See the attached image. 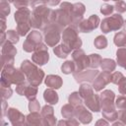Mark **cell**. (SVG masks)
<instances>
[{
    "label": "cell",
    "instance_id": "cell-14",
    "mask_svg": "<svg viewBox=\"0 0 126 126\" xmlns=\"http://www.w3.org/2000/svg\"><path fill=\"white\" fill-rule=\"evenodd\" d=\"M110 82H111V74L109 72L102 71V72L98 73L97 76L93 81V88L94 91L99 92Z\"/></svg>",
    "mask_w": 126,
    "mask_h": 126
},
{
    "label": "cell",
    "instance_id": "cell-21",
    "mask_svg": "<svg viewBox=\"0 0 126 126\" xmlns=\"http://www.w3.org/2000/svg\"><path fill=\"white\" fill-rule=\"evenodd\" d=\"M71 48L70 47H68L66 44H64V43H62V44H60V45H58V46H55L54 48H53V52L55 53V55L57 56V57H59V58H66L69 54H70V52H71Z\"/></svg>",
    "mask_w": 126,
    "mask_h": 126
},
{
    "label": "cell",
    "instance_id": "cell-22",
    "mask_svg": "<svg viewBox=\"0 0 126 126\" xmlns=\"http://www.w3.org/2000/svg\"><path fill=\"white\" fill-rule=\"evenodd\" d=\"M27 124L29 125H40L42 124V115L39 114L37 111L31 112L27 116Z\"/></svg>",
    "mask_w": 126,
    "mask_h": 126
},
{
    "label": "cell",
    "instance_id": "cell-28",
    "mask_svg": "<svg viewBox=\"0 0 126 126\" xmlns=\"http://www.w3.org/2000/svg\"><path fill=\"white\" fill-rule=\"evenodd\" d=\"M116 56H117V63L119 66L123 67L126 65V48L125 47H120L116 51Z\"/></svg>",
    "mask_w": 126,
    "mask_h": 126
},
{
    "label": "cell",
    "instance_id": "cell-40",
    "mask_svg": "<svg viewBox=\"0 0 126 126\" xmlns=\"http://www.w3.org/2000/svg\"><path fill=\"white\" fill-rule=\"evenodd\" d=\"M114 9L118 13H124L126 12V3L124 1H116V4L114 5Z\"/></svg>",
    "mask_w": 126,
    "mask_h": 126
},
{
    "label": "cell",
    "instance_id": "cell-10",
    "mask_svg": "<svg viewBox=\"0 0 126 126\" xmlns=\"http://www.w3.org/2000/svg\"><path fill=\"white\" fill-rule=\"evenodd\" d=\"M41 40H42L41 33L37 31H32V32H31V33L28 35L27 39L25 40V42L23 44V49L26 52L34 51L36 46L41 43Z\"/></svg>",
    "mask_w": 126,
    "mask_h": 126
},
{
    "label": "cell",
    "instance_id": "cell-3",
    "mask_svg": "<svg viewBox=\"0 0 126 126\" xmlns=\"http://www.w3.org/2000/svg\"><path fill=\"white\" fill-rule=\"evenodd\" d=\"M22 71L25 73L28 82L32 86H39L42 82V79L44 77V72L39 69L36 65L32 63L30 60H25L22 62L21 65Z\"/></svg>",
    "mask_w": 126,
    "mask_h": 126
},
{
    "label": "cell",
    "instance_id": "cell-23",
    "mask_svg": "<svg viewBox=\"0 0 126 126\" xmlns=\"http://www.w3.org/2000/svg\"><path fill=\"white\" fill-rule=\"evenodd\" d=\"M61 114L65 119H72L75 117V106L71 103L65 104L61 108Z\"/></svg>",
    "mask_w": 126,
    "mask_h": 126
},
{
    "label": "cell",
    "instance_id": "cell-7",
    "mask_svg": "<svg viewBox=\"0 0 126 126\" xmlns=\"http://www.w3.org/2000/svg\"><path fill=\"white\" fill-rule=\"evenodd\" d=\"M123 24H124V21L122 16L119 14H115L102 20L100 24V29L103 33H107L112 31H118L123 26Z\"/></svg>",
    "mask_w": 126,
    "mask_h": 126
},
{
    "label": "cell",
    "instance_id": "cell-27",
    "mask_svg": "<svg viewBox=\"0 0 126 126\" xmlns=\"http://www.w3.org/2000/svg\"><path fill=\"white\" fill-rule=\"evenodd\" d=\"M36 94H37V87L32 86V85L30 86L29 84L26 86V89H25V92H24V95H25L29 100L35 98Z\"/></svg>",
    "mask_w": 126,
    "mask_h": 126
},
{
    "label": "cell",
    "instance_id": "cell-29",
    "mask_svg": "<svg viewBox=\"0 0 126 126\" xmlns=\"http://www.w3.org/2000/svg\"><path fill=\"white\" fill-rule=\"evenodd\" d=\"M61 70L64 74H71L76 71V65L74 61L68 60L61 65Z\"/></svg>",
    "mask_w": 126,
    "mask_h": 126
},
{
    "label": "cell",
    "instance_id": "cell-25",
    "mask_svg": "<svg viewBox=\"0 0 126 126\" xmlns=\"http://www.w3.org/2000/svg\"><path fill=\"white\" fill-rule=\"evenodd\" d=\"M100 67H101L102 71H105V72H109V73H111L112 71H114V70H115L116 63H115V61H114V60H112V59L105 58V59H102V60H101Z\"/></svg>",
    "mask_w": 126,
    "mask_h": 126
},
{
    "label": "cell",
    "instance_id": "cell-30",
    "mask_svg": "<svg viewBox=\"0 0 126 126\" xmlns=\"http://www.w3.org/2000/svg\"><path fill=\"white\" fill-rule=\"evenodd\" d=\"M84 99L81 97V95H80V94H79V92H75V93H72L70 95H69V98H68V101H69V103H71L73 106H78V105H80V104H82L84 101H83Z\"/></svg>",
    "mask_w": 126,
    "mask_h": 126
},
{
    "label": "cell",
    "instance_id": "cell-5",
    "mask_svg": "<svg viewBox=\"0 0 126 126\" xmlns=\"http://www.w3.org/2000/svg\"><path fill=\"white\" fill-rule=\"evenodd\" d=\"M64 29L56 23H50L44 29V41L48 46H55L60 40V32Z\"/></svg>",
    "mask_w": 126,
    "mask_h": 126
},
{
    "label": "cell",
    "instance_id": "cell-37",
    "mask_svg": "<svg viewBox=\"0 0 126 126\" xmlns=\"http://www.w3.org/2000/svg\"><path fill=\"white\" fill-rule=\"evenodd\" d=\"M29 109H30L31 112H34V111L40 110V104H39V102L35 98L31 99L30 100V103H29Z\"/></svg>",
    "mask_w": 126,
    "mask_h": 126
},
{
    "label": "cell",
    "instance_id": "cell-35",
    "mask_svg": "<svg viewBox=\"0 0 126 126\" xmlns=\"http://www.w3.org/2000/svg\"><path fill=\"white\" fill-rule=\"evenodd\" d=\"M115 106L118 108V110L125 109L126 108V95H120L116 98Z\"/></svg>",
    "mask_w": 126,
    "mask_h": 126
},
{
    "label": "cell",
    "instance_id": "cell-44",
    "mask_svg": "<svg viewBox=\"0 0 126 126\" xmlns=\"http://www.w3.org/2000/svg\"><path fill=\"white\" fill-rule=\"evenodd\" d=\"M59 125H78L79 124V121L75 120V118H72V119H67L66 121H59L58 122Z\"/></svg>",
    "mask_w": 126,
    "mask_h": 126
},
{
    "label": "cell",
    "instance_id": "cell-6",
    "mask_svg": "<svg viewBox=\"0 0 126 126\" xmlns=\"http://www.w3.org/2000/svg\"><path fill=\"white\" fill-rule=\"evenodd\" d=\"M62 40L63 43L66 44L71 49H79L82 46V40L78 36L77 29L73 27H68L63 31Z\"/></svg>",
    "mask_w": 126,
    "mask_h": 126
},
{
    "label": "cell",
    "instance_id": "cell-1",
    "mask_svg": "<svg viewBox=\"0 0 126 126\" xmlns=\"http://www.w3.org/2000/svg\"><path fill=\"white\" fill-rule=\"evenodd\" d=\"M52 10L44 5L36 6L31 15V26L34 29H44L47 25L52 23Z\"/></svg>",
    "mask_w": 126,
    "mask_h": 126
},
{
    "label": "cell",
    "instance_id": "cell-32",
    "mask_svg": "<svg viewBox=\"0 0 126 126\" xmlns=\"http://www.w3.org/2000/svg\"><path fill=\"white\" fill-rule=\"evenodd\" d=\"M94 46L97 48V49H103L107 46V40H106V37L104 35H98L95 37L94 41Z\"/></svg>",
    "mask_w": 126,
    "mask_h": 126
},
{
    "label": "cell",
    "instance_id": "cell-20",
    "mask_svg": "<svg viewBox=\"0 0 126 126\" xmlns=\"http://www.w3.org/2000/svg\"><path fill=\"white\" fill-rule=\"evenodd\" d=\"M43 98L49 104H56L58 102V99H59L57 93L55 91H53L52 89H50V88L44 91Z\"/></svg>",
    "mask_w": 126,
    "mask_h": 126
},
{
    "label": "cell",
    "instance_id": "cell-12",
    "mask_svg": "<svg viewBox=\"0 0 126 126\" xmlns=\"http://www.w3.org/2000/svg\"><path fill=\"white\" fill-rule=\"evenodd\" d=\"M17 53V49L14 47L13 43L7 41L2 45V63L3 67L8 64L14 63V57Z\"/></svg>",
    "mask_w": 126,
    "mask_h": 126
},
{
    "label": "cell",
    "instance_id": "cell-42",
    "mask_svg": "<svg viewBox=\"0 0 126 126\" xmlns=\"http://www.w3.org/2000/svg\"><path fill=\"white\" fill-rule=\"evenodd\" d=\"M118 91L121 94L126 95V78L123 77L121 81L118 83Z\"/></svg>",
    "mask_w": 126,
    "mask_h": 126
},
{
    "label": "cell",
    "instance_id": "cell-19",
    "mask_svg": "<svg viewBox=\"0 0 126 126\" xmlns=\"http://www.w3.org/2000/svg\"><path fill=\"white\" fill-rule=\"evenodd\" d=\"M45 85L50 89H59L62 86V79L57 75H48L45 79Z\"/></svg>",
    "mask_w": 126,
    "mask_h": 126
},
{
    "label": "cell",
    "instance_id": "cell-15",
    "mask_svg": "<svg viewBox=\"0 0 126 126\" xmlns=\"http://www.w3.org/2000/svg\"><path fill=\"white\" fill-rule=\"evenodd\" d=\"M98 73L99 72L97 70L85 69L80 72H74L73 75L77 83H83V82H93Z\"/></svg>",
    "mask_w": 126,
    "mask_h": 126
},
{
    "label": "cell",
    "instance_id": "cell-49",
    "mask_svg": "<svg viewBox=\"0 0 126 126\" xmlns=\"http://www.w3.org/2000/svg\"><path fill=\"white\" fill-rule=\"evenodd\" d=\"M124 68H125V69H126V65H125V66H124Z\"/></svg>",
    "mask_w": 126,
    "mask_h": 126
},
{
    "label": "cell",
    "instance_id": "cell-33",
    "mask_svg": "<svg viewBox=\"0 0 126 126\" xmlns=\"http://www.w3.org/2000/svg\"><path fill=\"white\" fill-rule=\"evenodd\" d=\"M6 35H7V41H9V42H11V43H17L18 41H19V33H18V32H15V31H8L7 32V33H6Z\"/></svg>",
    "mask_w": 126,
    "mask_h": 126
},
{
    "label": "cell",
    "instance_id": "cell-18",
    "mask_svg": "<svg viewBox=\"0 0 126 126\" xmlns=\"http://www.w3.org/2000/svg\"><path fill=\"white\" fill-rule=\"evenodd\" d=\"M7 116L13 125H22L25 124V116L16 108H9Z\"/></svg>",
    "mask_w": 126,
    "mask_h": 126
},
{
    "label": "cell",
    "instance_id": "cell-47",
    "mask_svg": "<svg viewBox=\"0 0 126 126\" xmlns=\"http://www.w3.org/2000/svg\"><path fill=\"white\" fill-rule=\"evenodd\" d=\"M123 26H124V32H126V21L124 22V24H123Z\"/></svg>",
    "mask_w": 126,
    "mask_h": 126
},
{
    "label": "cell",
    "instance_id": "cell-45",
    "mask_svg": "<svg viewBox=\"0 0 126 126\" xmlns=\"http://www.w3.org/2000/svg\"><path fill=\"white\" fill-rule=\"evenodd\" d=\"M118 119L121 120L123 124H126V108L118 110Z\"/></svg>",
    "mask_w": 126,
    "mask_h": 126
},
{
    "label": "cell",
    "instance_id": "cell-13",
    "mask_svg": "<svg viewBox=\"0 0 126 126\" xmlns=\"http://www.w3.org/2000/svg\"><path fill=\"white\" fill-rule=\"evenodd\" d=\"M99 21L100 20L96 15H92L88 20H83L79 24L77 30L81 32H91L98 27Z\"/></svg>",
    "mask_w": 126,
    "mask_h": 126
},
{
    "label": "cell",
    "instance_id": "cell-38",
    "mask_svg": "<svg viewBox=\"0 0 126 126\" xmlns=\"http://www.w3.org/2000/svg\"><path fill=\"white\" fill-rule=\"evenodd\" d=\"M114 10V6L112 5H108V4H104L100 7V13L104 16H108L110 15Z\"/></svg>",
    "mask_w": 126,
    "mask_h": 126
},
{
    "label": "cell",
    "instance_id": "cell-31",
    "mask_svg": "<svg viewBox=\"0 0 126 126\" xmlns=\"http://www.w3.org/2000/svg\"><path fill=\"white\" fill-rule=\"evenodd\" d=\"M114 43L118 47H123L126 45V32H120L114 35Z\"/></svg>",
    "mask_w": 126,
    "mask_h": 126
},
{
    "label": "cell",
    "instance_id": "cell-16",
    "mask_svg": "<svg viewBox=\"0 0 126 126\" xmlns=\"http://www.w3.org/2000/svg\"><path fill=\"white\" fill-rule=\"evenodd\" d=\"M75 117L79 119V121H81L84 124H88L92 121V113L86 108L84 107L82 104L78 105L75 107Z\"/></svg>",
    "mask_w": 126,
    "mask_h": 126
},
{
    "label": "cell",
    "instance_id": "cell-4",
    "mask_svg": "<svg viewBox=\"0 0 126 126\" xmlns=\"http://www.w3.org/2000/svg\"><path fill=\"white\" fill-rule=\"evenodd\" d=\"M31 11L27 7L20 8L15 13V20L17 22V32L20 35H26L32 26H31Z\"/></svg>",
    "mask_w": 126,
    "mask_h": 126
},
{
    "label": "cell",
    "instance_id": "cell-17",
    "mask_svg": "<svg viewBox=\"0 0 126 126\" xmlns=\"http://www.w3.org/2000/svg\"><path fill=\"white\" fill-rule=\"evenodd\" d=\"M84 103L86 104V106L94 112H97L101 109V105H100V97L98 94H92L91 96L87 97L84 99Z\"/></svg>",
    "mask_w": 126,
    "mask_h": 126
},
{
    "label": "cell",
    "instance_id": "cell-8",
    "mask_svg": "<svg viewBox=\"0 0 126 126\" xmlns=\"http://www.w3.org/2000/svg\"><path fill=\"white\" fill-rule=\"evenodd\" d=\"M99 97H100V105H101L102 112L115 110V103H114L115 94L112 91L110 90L103 91L99 94Z\"/></svg>",
    "mask_w": 126,
    "mask_h": 126
},
{
    "label": "cell",
    "instance_id": "cell-46",
    "mask_svg": "<svg viewBox=\"0 0 126 126\" xmlns=\"http://www.w3.org/2000/svg\"><path fill=\"white\" fill-rule=\"evenodd\" d=\"M59 2H60V0H46V3L50 6H55V5L59 4Z\"/></svg>",
    "mask_w": 126,
    "mask_h": 126
},
{
    "label": "cell",
    "instance_id": "cell-2",
    "mask_svg": "<svg viewBox=\"0 0 126 126\" xmlns=\"http://www.w3.org/2000/svg\"><path fill=\"white\" fill-rule=\"evenodd\" d=\"M25 82V73L19 69L14 68L13 64H8L3 67L1 86L10 87L11 84H16L17 86Z\"/></svg>",
    "mask_w": 126,
    "mask_h": 126
},
{
    "label": "cell",
    "instance_id": "cell-39",
    "mask_svg": "<svg viewBox=\"0 0 126 126\" xmlns=\"http://www.w3.org/2000/svg\"><path fill=\"white\" fill-rule=\"evenodd\" d=\"M41 115H42V117H45L48 115H54L53 107L51 105H44L42 107V110H41Z\"/></svg>",
    "mask_w": 126,
    "mask_h": 126
},
{
    "label": "cell",
    "instance_id": "cell-9",
    "mask_svg": "<svg viewBox=\"0 0 126 126\" xmlns=\"http://www.w3.org/2000/svg\"><path fill=\"white\" fill-rule=\"evenodd\" d=\"M47 49H48V47L45 44H43L42 42L40 44H38L32 56V60L33 61V63H35L36 65H39V66L46 64L49 59V54H48Z\"/></svg>",
    "mask_w": 126,
    "mask_h": 126
},
{
    "label": "cell",
    "instance_id": "cell-24",
    "mask_svg": "<svg viewBox=\"0 0 126 126\" xmlns=\"http://www.w3.org/2000/svg\"><path fill=\"white\" fill-rule=\"evenodd\" d=\"M79 94H80L81 97L83 99H85V98H87V97H89V96H91L92 94H94V88L91 87L87 83L86 84H82L81 87H80V90H79Z\"/></svg>",
    "mask_w": 126,
    "mask_h": 126
},
{
    "label": "cell",
    "instance_id": "cell-36",
    "mask_svg": "<svg viewBox=\"0 0 126 126\" xmlns=\"http://www.w3.org/2000/svg\"><path fill=\"white\" fill-rule=\"evenodd\" d=\"M10 13V7L8 4V0H1V17L5 18Z\"/></svg>",
    "mask_w": 126,
    "mask_h": 126
},
{
    "label": "cell",
    "instance_id": "cell-34",
    "mask_svg": "<svg viewBox=\"0 0 126 126\" xmlns=\"http://www.w3.org/2000/svg\"><path fill=\"white\" fill-rule=\"evenodd\" d=\"M102 116L107 119L110 122H113L114 120L118 119V112L116 110H112V111H107V112H102Z\"/></svg>",
    "mask_w": 126,
    "mask_h": 126
},
{
    "label": "cell",
    "instance_id": "cell-26",
    "mask_svg": "<svg viewBox=\"0 0 126 126\" xmlns=\"http://www.w3.org/2000/svg\"><path fill=\"white\" fill-rule=\"evenodd\" d=\"M89 59V67L92 69H96L97 67L100 66L102 58L98 54H91L88 56Z\"/></svg>",
    "mask_w": 126,
    "mask_h": 126
},
{
    "label": "cell",
    "instance_id": "cell-11",
    "mask_svg": "<svg viewBox=\"0 0 126 126\" xmlns=\"http://www.w3.org/2000/svg\"><path fill=\"white\" fill-rule=\"evenodd\" d=\"M72 58L73 61L75 62L76 65V71L75 72H80L82 70H85L89 67V59L88 56L85 54V51L83 49H76L72 53Z\"/></svg>",
    "mask_w": 126,
    "mask_h": 126
},
{
    "label": "cell",
    "instance_id": "cell-41",
    "mask_svg": "<svg viewBox=\"0 0 126 126\" xmlns=\"http://www.w3.org/2000/svg\"><path fill=\"white\" fill-rule=\"evenodd\" d=\"M123 74L121 72H114L113 74H111V83L118 85V83L121 81V79L123 78Z\"/></svg>",
    "mask_w": 126,
    "mask_h": 126
},
{
    "label": "cell",
    "instance_id": "cell-43",
    "mask_svg": "<svg viewBox=\"0 0 126 126\" xmlns=\"http://www.w3.org/2000/svg\"><path fill=\"white\" fill-rule=\"evenodd\" d=\"M1 93L3 98H9L12 95V89L10 87H2L1 86Z\"/></svg>",
    "mask_w": 126,
    "mask_h": 126
},
{
    "label": "cell",
    "instance_id": "cell-48",
    "mask_svg": "<svg viewBox=\"0 0 126 126\" xmlns=\"http://www.w3.org/2000/svg\"><path fill=\"white\" fill-rule=\"evenodd\" d=\"M104 1H108V0H104ZM113 1H120V0H113Z\"/></svg>",
    "mask_w": 126,
    "mask_h": 126
}]
</instances>
